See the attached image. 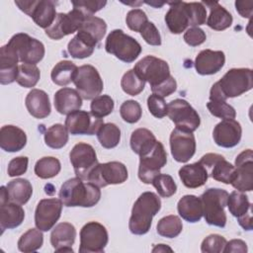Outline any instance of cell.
I'll use <instances>...</instances> for the list:
<instances>
[{
	"mask_svg": "<svg viewBox=\"0 0 253 253\" xmlns=\"http://www.w3.org/2000/svg\"><path fill=\"white\" fill-rule=\"evenodd\" d=\"M161 209L160 198L152 192L142 193L131 209L128 228L132 234L143 235L151 227L153 216Z\"/></svg>",
	"mask_w": 253,
	"mask_h": 253,
	"instance_id": "3957f363",
	"label": "cell"
},
{
	"mask_svg": "<svg viewBox=\"0 0 253 253\" xmlns=\"http://www.w3.org/2000/svg\"><path fill=\"white\" fill-rule=\"evenodd\" d=\"M73 83L79 95L85 100H93L100 96L104 88V83L98 70L90 64L78 67Z\"/></svg>",
	"mask_w": 253,
	"mask_h": 253,
	"instance_id": "8fae6325",
	"label": "cell"
},
{
	"mask_svg": "<svg viewBox=\"0 0 253 253\" xmlns=\"http://www.w3.org/2000/svg\"><path fill=\"white\" fill-rule=\"evenodd\" d=\"M109 241L106 227L97 221H90L80 230V253H101Z\"/></svg>",
	"mask_w": 253,
	"mask_h": 253,
	"instance_id": "4fadbf2b",
	"label": "cell"
},
{
	"mask_svg": "<svg viewBox=\"0 0 253 253\" xmlns=\"http://www.w3.org/2000/svg\"><path fill=\"white\" fill-rule=\"evenodd\" d=\"M21 11L30 16L41 28L46 30L56 18L55 3L49 0H16Z\"/></svg>",
	"mask_w": 253,
	"mask_h": 253,
	"instance_id": "30bf717a",
	"label": "cell"
},
{
	"mask_svg": "<svg viewBox=\"0 0 253 253\" xmlns=\"http://www.w3.org/2000/svg\"><path fill=\"white\" fill-rule=\"evenodd\" d=\"M226 239L219 234H210L207 236L201 245L203 253H220L226 244Z\"/></svg>",
	"mask_w": 253,
	"mask_h": 253,
	"instance_id": "816d5d0a",
	"label": "cell"
},
{
	"mask_svg": "<svg viewBox=\"0 0 253 253\" xmlns=\"http://www.w3.org/2000/svg\"><path fill=\"white\" fill-rule=\"evenodd\" d=\"M179 215L186 221L194 223L201 220L203 216V204L200 198L194 195L182 197L177 205Z\"/></svg>",
	"mask_w": 253,
	"mask_h": 253,
	"instance_id": "4dcf8cb0",
	"label": "cell"
},
{
	"mask_svg": "<svg viewBox=\"0 0 253 253\" xmlns=\"http://www.w3.org/2000/svg\"><path fill=\"white\" fill-rule=\"evenodd\" d=\"M78 32L83 33L98 43L107 32V24L103 19L96 16H86Z\"/></svg>",
	"mask_w": 253,
	"mask_h": 253,
	"instance_id": "8d00e7d4",
	"label": "cell"
},
{
	"mask_svg": "<svg viewBox=\"0 0 253 253\" xmlns=\"http://www.w3.org/2000/svg\"><path fill=\"white\" fill-rule=\"evenodd\" d=\"M43 243V235L39 228H30L18 240V249L24 253L38 251Z\"/></svg>",
	"mask_w": 253,
	"mask_h": 253,
	"instance_id": "74e56055",
	"label": "cell"
},
{
	"mask_svg": "<svg viewBox=\"0 0 253 253\" xmlns=\"http://www.w3.org/2000/svg\"><path fill=\"white\" fill-rule=\"evenodd\" d=\"M143 40L150 45H160L161 44V36L152 22H147L144 27L139 32Z\"/></svg>",
	"mask_w": 253,
	"mask_h": 253,
	"instance_id": "9f6ffc18",
	"label": "cell"
},
{
	"mask_svg": "<svg viewBox=\"0 0 253 253\" xmlns=\"http://www.w3.org/2000/svg\"><path fill=\"white\" fill-rule=\"evenodd\" d=\"M165 15V23L172 34L178 35L190 26L187 2H171Z\"/></svg>",
	"mask_w": 253,
	"mask_h": 253,
	"instance_id": "cb8c5ba5",
	"label": "cell"
},
{
	"mask_svg": "<svg viewBox=\"0 0 253 253\" xmlns=\"http://www.w3.org/2000/svg\"><path fill=\"white\" fill-rule=\"evenodd\" d=\"M225 55L221 50L204 49L195 59L196 71L201 75H211L218 72L224 65Z\"/></svg>",
	"mask_w": 253,
	"mask_h": 253,
	"instance_id": "7402d4cb",
	"label": "cell"
},
{
	"mask_svg": "<svg viewBox=\"0 0 253 253\" xmlns=\"http://www.w3.org/2000/svg\"><path fill=\"white\" fill-rule=\"evenodd\" d=\"M253 71L250 68H231L220 80L215 82L210 91V101H226L251 90Z\"/></svg>",
	"mask_w": 253,
	"mask_h": 253,
	"instance_id": "6da1fadb",
	"label": "cell"
},
{
	"mask_svg": "<svg viewBox=\"0 0 253 253\" xmlns=\"http://www.w3.org/2000/svg\"><path fill=\"white\" fill-rule=\"evenodd\" d=\"M8 202H10V200H9V194H8L7 187L1 186V188H0V205H4Z\"/></svg>",
	"mask_w": 253,
	"mask_h": 253,
	"instance_id": "e7e4bbea",
	"label": "cell"
},
{
	"mask_svg": "<svg viewBox=\"0 0 253 253\" xmlns=\"http://www.w3.org/2000/svg\"><path fill=\"white\" fill-rule=\"evenodd\" d=\"M25 218V211L21 205L8 202L0 205V227L2 232L5 229L18 227Z\"/></svg>",
	"mask_w": 253,
	"mask_h": 253,
	"instance_id": "1f68e13d",
	"label": "cell"
},
{
	"mask_svg": "<svg viewBox=\"0 0 253 253\" xmlns=\"http://www.w3.org/2000/svg\"><path fill=\"white\" fill-rule=\"evenodd\" d=\"M61 169L60 161L52 156L39 159L35 165V174L41 179H49L56 176Z\"/></svg>",
	"mask_w": 253,
	"mask_h": 253,
	"instance_id": "7bdbcfd3",
	"label": "cell"
},
{
	"mask_svg": "<svg viewBox=\"0 0 253 253\" xmlns=\"http://www.w3.org/2000/svg\"><path fill=\"white\" fill-rule=\"evenodd\" d=\"M242 136L241 125L235 120H222L212 131L214 142L221 147L231 148L236 146Z\"/></svg>",
	"mask_w": 253,
	"mask_h": 253,
	"instance_id": "44dd1931",
	"label": "cell"
},
{
	"mask_svg": "<svg viewBox=\"0 0 253 253\" xmlns=\"http://www.w3.org/2000/svg\"><path fill=\"white\" fill-rule=\"evenodd\" d=\"M96 134L100 144L107 149L116 147L121 140V129L113 123L104 124Z\"/></svg>",
	"mask_w": 253,
	"mask_h": 253,
	"instance_id": "ab89813d",
	"label": "cell"
},
{
	"mask_svg": "<svg viewBox=\"0 0 253 253\" xmlns=\"http://www.w3.org/2000/svg\"><path fill=\"white\" fill-rule=\"evenodd\" d=\"M235 8L241 17L251 18L253 13V1L237 0L235 1Z\"/></svg>",
	"mask_w": 253,
	"mask_h": 253,
	"instance_id": "6125c7cd",
	"label": "cell"
},
{
	"mask_svg": "<svg viewBox=\"0 0 253 253\" xmlns=\"http://www.w3.org/2000/svg\"><path fill=\"white\" fill-rule=\"evenodd\" d=\"M41 77L40 69L37 65L22 63L19 65L17 83L25 88H32L37 85Z\"/></svg>",
	"mask_w": 253,
	"mask_h": 253,
	"instance_id": "ee69618b",
	"label": "cell"
},
{
	"mask_svg": "<svg viewBox=\"0 0 253 253\" xmlns=\"http://www.w3.org/2000/svg\"><path fill=\"white\" fill-rule=\"evenodd\" d=\"M76 229L69 222H60L50 233V243L56 252H73L72 245L75 241Z\"/></svg>",
	"mask_w": 253,
	"mask_h": 253,
	"instance_id": "d4e9b609",
	"label": "cell"
},
{
	"mask_svg": "<svg viewBox=\"0 0 253 253\" xmlns=\"http://www.w3.org/2000/svg\"><path fill=\"white\" fill-rule=\"evenodd\" d=\"M206 39V33L199 27H191L184 34V41L190 46L200 45L205 42Z\"/></svg>",
	"mask_w": 253,
	"mask_h": 253,
	"instance_id": "680465c9",
	"label": "cell"
},
{
	"mask_svg": "<svg viewBox=\"0 0 253 253\" xmlns=\"http://www.w3.org/2000/svg\"><path fill=\"white\" fill-rule=\"evenodd\" d=\"M226 206L228 207L229 212L235 217L242 216L251 211V204L248 197L240 191H233L228 195Z\"/></svg>",
	"mask_w": 253,
	"mask_h": 253,
	"instance_id": "60d3db41",
	"label": "cell"
},
{
	"mask_svg": "<svg viewBox=\"0 0 253 253\" xmlns=\"http://www.w3.org/2000/svg\"><path fill=\"white\" fill-rule=\"evenodd\" d=\"M138 178L144 184H151L153 179L160 174L161 168L167 163V153L163 144L156 141L153 148L145 155L139 156Z\"/></svg>",
	"mask_w": 253,
	"mask_h": 253,
	"instance_id": "7c38bea8",
	"label": "cell"
},
{
	"mask_svg": "<svg viewBox=\"0 0 253 253\" xmlns=\"http://www.w3.org/2000/svg\"><path fill=\"white\" fill-rule=\"evenodd\" d=\"M85 17L81 11L75 8L68 13H58L52 25L45 30V35L57 41L65 36L78 32Z\"/></svg>",
	"mask_w": 253,
	"mask_h": 253,
	"instance_id": "5bb4252c",
	"label": "cell"
},
{
	"mask_svg": "<svg viewBox=\"0 0 253 253\" xmlns=\"http://www.w3.org/2000/svg\"><path fill=\"white\" fill-rule=\"evenodd\" d=\"M114 100L109 95H100L91 102V114L97 118H104L110 115L114 110Z\"/></svg>",
	"mask_w": 253,
	"mask_h": 253,
	"instance_id": "7dc6e473",
	"label": "cell"
},
{
	"mask_svg": "<svg viewBox=\"0 0 253 253\" xmlns=\"http://www.w3.org/2000/svg\"><path fill=\"white\" fill-rule=\"evenodd\" d=\"M166 251H170L172 252V248H170L169 246L165 245V244H158L156 245L153 249H152V252H166Z\"/></svg>",
	"mask_w": 253,
	"mask_h": 253,
	"instance_id": "03108f58",
	"label": "cell"
},
{
	"mask_svg": "<svg viewBox=\"0 0 253 253\" xmlns=\"http://www.w3.org/2000/svg\"><path fill=\"white\" fill-rule=\"evenodd\" d=\"M147 107L150 114L157 119H162L167 115V104L164 98L158 95L152 94L147 98Z\"/></svg>",
	"mask_w": 253,
	"mask_h": 253,
	"instance_id": "11a10c76",
	"label": "cell"
},
{
	"mask_svg": "<svg viewBox=\"0 0 253 253\" xmlns=\"http://www.w3.org/2000/svg\"><path fill=\"white\" fill-rule=\"evenodd\" d=\"M103 125V119L97 118L91 113L81 110H77L67 115L64 124L68 132L73 135L96 134Z\"/></svg>",
	"mask_w": 253,
	"mask_h": 253,
	"instance_id": "2e32d148",
	"label": "cell"
},
{
	"mask_svg": "<svg viewBox=\"0 0 253 253\" xmlns=\"http://www.w3.org/2000/svg\"><path fill=\"white\" fill-rule=\"evenodd\" d=\"M105 49L108 53L115 55L118 59L130 63L133 62L141 52V45L132 37L125 34L122 30H113L107 37Z\"/></svg>",
	"mask_w": 253,
	"mask_h": 253,
	"instance_id": "5b68a950",
	"label": "cell"
},
{
	"mask_svg": "<svg viewBox=\"0 0 253 253\" xmlns=\"http://www.w3.org/2000/svg\"><path fill=\"white\" fill-rule=\"evenodd\" d=\"M238 219V223L239 225L244 228V230H252L253 228V224H252V214H251V211L249 212H247L246 214L237 217Z\"/></svg>",
	"mask_w": 253,
	"mask_h": 253,
	"instance_id": "be15d7a7",
	"label": "cell"
},
{
	"mask_svg": "<svg viewBox=\"0 0 253 253\" xmlns=\"http://www.w3.org/2000/svg\"><path fill=\"white\" fill-rule=\"evenodd\" d=\"M28 164L29 158L27 156H18L13 158L8 164V175L10 177H16L25 174L28 169Z\"/></svg>",
	"mask_w": 253,
	"mask_h": 253,
	"instance_id": "6f0895ef",
	"label": "cell"
},
{
	"mask_svg": "<svg viewBox=\"0 0 253 253\" xmlns=\"http://www.w3.org/2000/svg\"><path fill=\"white\" fill-rule=\"evenodd\" d=\"M133 70L142 80L148 82L151 88L160 85L171 76L168 63L153 55L141 58L134 65Z\"/></svg>",
	"mask_w": 253,
	"mask_h": 253,
	"instance_id": "ba28073f",
	"label": "cell"
},
{
	"mask_svg": "<svg viewBox=\"0 0 253 253\" xmlns=\"http://www.w3.org/2000/svg\"><path fill=\"white\" fill-rule=\"evenodd\" d=\"M69 158L76 176L84 181H87L90 172L99 163L95 149L85 142L75 144L69 153Z\"/></svg>",
	"mask_w": 253,
	"mask_h": 253,
	"instance_id": "9a60e30c",
	"label": "cell"
},
{
	"mask_svg": "<svg viewBox=\"0 0 253 253\" xmlns=\"http://www.w3.org/2000/svg\"><path fill=\"white\" fill-rule=\"evenodd\" d=\"M170 148L177 162L189 161L196 152V139L193 132L174 128L170 134Z\"/></svg>",
	"mask_w": 253,
	"mask_h": 253,
	"instance_id": "d6986e66",
	"label": "cell"
},
{
	"mask_svg": "<svg viewBox=\"0 0 253 253\" xmlns=\"http://www.w3.org/2000/svg\"><path fill=\"white\" fill-rule=\"evenodd\" d=\"M19 56L17 52L8 44L0 48V83L2 85L11 84L17 79Z\"/></svg>",
	"mask_w": 253,
	"mask_h": 253,
	"instance_id": "603a6c76",
	"label": "cell"
},
{
	"mask_svg": "<svg viewBox=\"0 0 253 253\" xmlns=\"http://www.w3.org/2000/svg\"><path fill=\"white\" fill-rule=\"evenodd\" d=\"M204 6L210 8V16L207 20V25L214 31H223L229 28L232 24L231 14L216 1L202 2Z\"/></svg>",
	"mask_w": 253,
	"mask_h": 253,
	"instance_id": "f546056e",
	"label": "cell"
},
{
	"mask_svg": "<svg viewBox=\"0 0 253 253\" xmlns=\"http://www.w3.org/2000/svg\"><path fill=\"white\" fill-rule=\"evenodd\" d=\"M183 229V223L179 216L170 214L159 219L156 230L157 233L163 237L174 238L177 237Z\"/></svg>",
	"mask_w": 253,
	"mask_h": 253,
	"instance_id": "b9f144b4",
	"label": "cell"
},
{
	"mask_svg": "<svg viewBox=\"0 0 253 253\" xmlns=\"http://www.w3.org/2000/svg\"><path fill=\"white\" fill-rule=\"evenodd\" d=\"M200 162L205 166L209 176L213 180L224 184H231L234 178L235 167L225 160L222 155L217 153H207L200 159Z\"/></svg>",
	"mask_w": 253,
	"mask_h": 253,
	"instance_id": "ffe728a7",
	"label": "cell"
},
{
	"mask_svg": "<svg viewBox=\"0 0 253 253\" xmlns=\"http://www.w3.org/2000/svg\"><path fill=\"white\" fill-rule=\"evenodd\" d=\"M7 44L17 52L22 63L36 65L44 56L43 43L24 33L14 35Z\"/></svg>",
	"mask_w": 253,
	"mask_h": 253,
	"instance_id": "8992f818",
	"label": "cell"
},
{
	"mask_svg": "<svg viewBox=\"0 0 253 253\" xmlns=\"http://www.w3.org/2000/svg\"><path fill=\"white\" fill-rule=\"evenodd\" d=\"M121 87L127 95L136 96L144 89L145 81L142 80L133 69H129L123 75Z\"/></svg>",
	"mask_w": 253,
	"mask_h": 253,
	"instance_id": "f6af8a7d",
	"label": "cell"
},
{
	"mask_svg": "<svg viewBox=\"0 0 253 253\" xmlns=\"http://www.w3.org/2000/svg\"><path fill=\"white\" fill-rule=\"evenodd\" d=\"M101 199V191L91 182H84L79 177L65 181L59 190V200L65 207H94Z\"/></svg>",
	"mask_w": 253,
	"mask_h": 253,
	"instance_id": "7a4b0ae2",
	"label": "cell"
},
{
	"mask_svg": "<svg viewBox=\"0 0 253 253\" xmlns=\"http://www.w3.org/2000/svg\"><path fill=\"white\" fill-rule=\"evenodd\" d=\"M97 44L96 42L86 35L77 32V35L68 42L67 50L73 58L82 59L92 55Z\"/></svg>",
	"mask_w": 253,
	"mask_h": 253,
	"instance_id": "d6a6232c",
	"label": "cell"
},
{
	"mask_svg": "<svg viewBox=\"0 0 253 253\" xmlns=\"http://www.w3.org/2000/svg\"><path fill=\"white\" fill-rule=\"evenodd\" d=\"M247 250V244L241 239H232L229 242H226L223 248L224 253H246Z\"/></svg>",
	"mask_w": 253,
	"mask_h": 253,
	"instance_id": "94428289",
	"label": "cell"
},
{
	"mask_svg": "<svg viewBox=\"0 0 253 253\" xmlns=\"http://www.w3.org/2000/svg\"><path fill=\"white\" fill-rule=\"evenodd\" d=\"M26 108L36 119L46 118L51 111L48 95L41 89H32L25 99Z\"/></svg>",
	"mask_w": 253,
	"mask_h": 253,
	"instance_id": "4316f807",
	"label": "cell"
},
{
	"mask_svg": "<svg viewBox=\"0 0 253 253\" xmlns=\"http://www.w3.org/2000/svg\"><path fill=\"white\" fill-rule=\"evenodd\" d=\"M9 200L12 203L25 205L33 195V187L29 180L18 178L7 184Z\"/></svg>",
	"mask_w": 253,
	"mask_h": 253,
	"instance_id": "e575fe53",
	"label": "cell"
},
{
	"mask_svg": "<svg viewBox=\"0 0 253 253\" xmlns=\"http://www.w3.org/2000/svg\"><path fill=\"white\" fill-rule=\"evenodd\" d=\"M77 71L78 67L72 61L61 60L53 66L50 72V78L54 84L66 86L73 82Z\"/></svg>",
	"mask_w": 253,
	"mask_h": 253,
	"instance_id": "d590c367",
	"label": "cell"
},
{
	"mask_svg": "<svg viewBox=\"0 0 253 253\" xmlns=\"http://www.w3.org/2000/svg\"><path fill=\"white\" fill-rule=\"evenodd\" d=\"M128 177L126 165L119 161L98 163L90 172L87 181L95 184L99 188L108 185L122 184Z\"/></svg>",
	"mask_w": 253,
	"mask_h": 253,
	"instance_id": "52a82bcc",
	"label": "cell"
},
{
	"mask_svg": "<svg viewBox=\"0 0 253 253\" xmlns=\"http://www.w3.org/2000/svg\"><path fill=\"white\" fill-rule=\"evenodd\" d=\"M179 177L185 187L196 189L206 184L209 174L205 166L199 161L182 166L179 170Z\"/></svg>",
	"mask_w": 253,
	"mask_h": 253,
	"instance_id": "f1b7e54d",
	"label": "cell"
},
{
	"mask_svg": "<svg viewBox=\"0 0 253 253\" xmlns=\"http://www.w3.org/2000/svg\"><path fill=\"white\" fill-rule=\"evenodd\" d=\"M126 22L127 27L133 32H140L148 22L146 14L141 9H132L126 14Z\"/></svg>",
	"mask_w": 253,
	"mask_h": 253,
	"instance_id": "f5cc1de1",
	"label": "cell"
},
{
	"mask_svg": "<svg viewBox=\"0 0 253 253\" xmlns=\"http://www.w3.org/2000/svg\"><path fill=\"white\" fill-rule=\"evenodd\" d=\"M235 172L231 185L240 192L253 190V152L252 149L243 150L235 158Z\"/></svg>",
	"mask_w": 253,
	"mask_h": 253,
	"instance_id": "e0dca14e",
	"label": "cell"
},
{
	"mask_svg": "<svg viewBox=\"0 0 253 253\" xmlns=\"http://www.w3.org/2000/svg\"><path fill=\"white\" fill-rule=\"evenodd\" d=\"M27 144L26 132L13 125L3 126L0 129V147L7 152L22 150Z\"/></svg>",
	"mask_w": 253,
	"mask_h": 253,
	"instance_id": "484cf974",
	"label": "cell"
},
{
	"mask_svg": "<svg viewBox=\"0 0 253 253\" xmlns=\"http://www.w3.org/2000/svg\"><path fill=\"white\" fill-rule=\"evenodd\" d=\"M82 106V97L77 90L63 87L54 94V108L61 115H69Z\"/></svg>",
	"mask_w": 253,
	"mask_h": 253,
	"instance_id": "83f0119b",
	"label": "cell"
},
{
	"mask_svg": "<svg viewBox=\"0 0 253 253\" xmlns=\"http://www.w3.org/2000/svg\"><path fill=\"white\" fill-rule=\"evenodd\" d=\"M156 141V137L152 131L140 127L132 131L129 143L132 151L139 156H142L147 154L153 148Z\"/></svg>",
	"mask_w": 253,
	"mask_h": 253,
	"instance_id": "836d02e7",
	"label": "cell"
},
{
	"mask_svg": "<svg viewBox=\"0 0 253 253\" xmlns=\"http://www.w3.org/2000/svg\"><path fill=\"white\" fill-rule=\"evenodd\" d=\"M190 26L198 27L206 24L207 10L202 2H187Z\"/></svg>",
	"mask_w": 253,
	"mask_h": 253,
	"instance_id": "f907efd6",
	"label": "cell"
},
{
	"mask_svg": "<svg viewBox=\"0 0 253 253\" xmlns=\"http://www.w3.org/2000/svg\"><path fill=\"white\" fill-rule=\"evenodd\" d=\"M122 119L128 124L137 123L142 115V110L138 102L134 100H126L120 107Z\"/></svg>",
	"mask_w": 253,
	"mask_h": 253,
	"instance_id": "c3c4849f",
	"label": "cell"
},
{
	"mask_svg": "<svg viewBox=\"0 0 253 253\" xmlns=\"http://www.w3.org/2000/svg\"><path fill=\"white\" fill-rule=\"evenodd\" d=\"M176 89H177V82L173 76H170L166 81H164L160 85L151 88V91H152V94H155L164 98L174 93Z\"/></svg>",
	"mask_w": 253,
	"mask_h": 253,
	"instance_id": "91938a15",
	"label": "cell"
},
{
	"mask_svg": "<svg viewBox=\"0 0 253 253\" xmlns=\"http://www.w3.org/2000/svg\"><path fill=\"white\" fill-rule=\"evenodd\" d=\"M71 3L73 5V8L78 9L85 16H93V14L100 11L102 8H104L106 6L107 1L79 0V1H72Z\"/></svg>",
	"mask_w": 253,
	"mask_h": 253,
	"instance_id": "db71d44e",
	"label": "cell"
},
{
	"mask_svg": "<svg viewBox=\"0 0 253 253\" xmlns=\"http://www.w3.org/2000/svg\"><path fill=\"white\" fill-rule=\"evenodd\" d=\"M167 115L176 128L194 132L201 124L198 112L184 99L172 100L167 105Z\"/></svg>",
	"mask_w": 253,
	"mask_h": 253,
	"instance_id": "9c48e42d",
	"label": "cell"
},
{
	"mask_svg": "<svg viewBox=\"0 0 253 253\" xmlns=\"http://www.w3.org/2000/svg\"><path fill=\"white\" fill-rule=\"evenodd\" d=\"M62 202L59 199H42L35 211V224L42 231L50 230L59 219L62 211Z\"/></svg>",
	"mask_w": 253,
	"mask_h": 253,
	"instance_id": "ac0fdd59",
	"label": "cell"
},
{
	"mask_svg": "<svg viewBox=\"0 0 253 253\" xmlns=\"http://www.w3.org/2000/svg\"><path fill=\"white\" fill-rule=\"evenodd\" d=\"M45 144L53 149L62 148L68 141V130L65 126L55 124L48 127L44 132Z\"/></svg>",
	"mask_w": 253,
	"mask_h": 253,
	"instance_id": "f35d334b",
	"label": "cell"
},
{
	"mask_svg": "<svg viewBox=\"0 0 253 253\" xmlns=\"http://www.w3.org/2000/svg\"><path fill=\"white\" fill-rule=\"evenodd\" d=\"M207 108L212 116L222 120H234L236 117L235 109L226 101H210Z\"/></svg>",
	"mask_w": 253,
	"mask_h": 253,
	"instance_id": "681fc988",
	"label": "cell"
},
{
	"mask_svg": "<svg viewBox=\"0 0 253 253\" xmlns=\"http://www.w3.org/2000/svg\"><path fill=\"white\" fill-rule=\"evenodd\" d=\"M151 184L162 198H170L177 191V185L174 179L168 174H158Z\"/></svg>",
	"mask_w": 253,
	"mask_h": 253,
	"instance_id": "bcb514c9",
	"label": "cell"
},
{
	"mask_svg": "<svg viewBox=\"0 0 253 253\" xmlns=\"http://www.w3.org/2000/svg\"><path fill=\"white\" fill-rule=\"evenodd\" d=\"M227 191L219 188H210L200 197L203 204V215L208 224L224 227L226 214L224 208L228 198Z\"/></svg>",
	"mask_w": 253,
	"mask_h": 253,
	"instance_id": "277c9868",
	"label": "cell"
}]
</instances>
